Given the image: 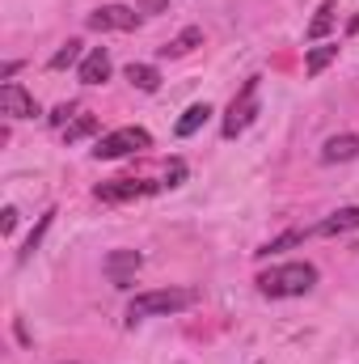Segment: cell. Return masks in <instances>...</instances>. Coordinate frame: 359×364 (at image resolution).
Masks as SVG:
<instances>
[{
    "mask_svg": "<svg viewBox=\"0 0 359 364\" xmlns=\"http://www.w3.org/2000/svg\"><path fill=\"white\" fill-rule=\"evenodd\" d=\"M194 301H199L194 288H157V292H140V296L127 305V322L161 318V314H178V309H190Z\"/></svg>",
    "mask_w": 359,
    "mask_h": 364,
    "instance_id": "obj_1",
    "label": "cell"
},
{
    "mask_svg": "<svg viewBox=\"0 0 359 364\" xmlns=\"http://www.w3.org/2000/svg\"><path fill=\"white\" fill-rule=\"evenodd\" d=\"M313 284H317L313 263H283V267H270V272L258 275V288L267 296H304Z\"/></svg>",
    "mask_w": 359,
    "mask_h": 364,
    "instance_id": "obj_2",
    "label": "cell"
},
{
    "mask_svg": "<svg viewBox=\"0 0 359 364\" xmlns=\"http://www.w3.org/2000/svg\"><path fill=\"white\" fill-rule=\"evenodd\" d=\"M254 119H258V77H250V81L241 85V93L233 97V106H228V114H224V136L237 140Z\"/></svg>",
    "mask_w": 359,
    "mask_h": 364,
    "instance_id": "obj_3",
    "label": "cell"
},
{
    "mask_svg": "<svg viewBox=\"0 0 359 364\" xmlns=\"http://www.w3.org/2000/svg\"><path fill=\"white\" fill-rule=\"evenodd\" d=\"M148 144H153V136H148L144 127H118V132H110V136L97 140L93 157H97V161H114V157H127V153L148 149Z\"/></svg>",
    "mask_w": 359,
    "mask_h": 364,
    "instance_id": "obj_4",
    "label": "cell"
},
{
    "mask_svg": "<svg viewBox=\"0 0 359 364\" xmlns=\"http://www.w3.org/2000/svg\"><path fill=\"white\" fill-rule=\"evenodd\" d=\"M140 267H144V255H140V250H114V255H106V263H101V272L114 279V288H131V279H136Z\"/></svg>",
    "mask_w": 359,
    "mask_h": 364,
    "instance_id": "obj_5",
    "label": "cell"
},
{
    "mask_svg": "<svg viewBox=\"0 0 359 364\" xmlns=\"http://www.w3.org/2000/svg\"><path fill=\"white\" fill-rule=\"evenodd\" d=\"M140 26V9H127V4H106L89 13V30H136Z\"/></svg>",
    "mask_w": 359,
    "mask_h": 364,
    "instance_id": "obj_6",
    "label": "cell"
},
{
    "mask_svg": "<svg viewBox=\"0 0 359 364\" xmlns=\"http://www.w3.org/2000/svg\"><path fill=\"white\" fill-rule=\"evenodd\" d=\"M161 182H140V178H123V182H101L93 195L101 203H123V199H140V195H153Z\"/></svg>",
    "mask_w": 359,
    "mask_h": 364,
    "instance_id": "obj_7",
    "label": "cell"
},
{
    "mask_svg": "<svg viewBox=\"0 0 359 364\" xmlns=\"http://www.w3.org/2000/svg\"><path fill=\"white\" fill-rule=\"evenodd\" d=\"M0 110H4L9 119H34V114H38V102L21 90V85L4 81V85H0Z\"/></svg>",
    "mask_w": 359,
    "mask_h": 364,
    "instance_id": "obj_8",
    "label": "cell"
},
{
    "mask_svg": "<svg viewBox=\"0 0 359 364\" xmlns=\"http://www.w3.org/2000/svg\"><path fill=\"white\" fill-rule=\"evenodd\" d=\"M359 229V208H338L334 216H326L321 225L309 229V237H334V233H351Z\"/></svg>",
    "mask_w": 359,
    "mask_h": 364,
    "instance_id": "obj_9",
    "label": "cell"
},
{
    "mask_svg": "<svg viewBox=\"0 0 359 364\" xmlns=\"http://www.w3.org/2000/svg\"><path fill=\"white\" fill-rule=\"evenodd\" d=\"M359 157V136H330L326 144H321V161L326 166H338V161H355Z\"/></svg>",
    "mask_w": 359,
    "mask_h": 364,
    "instance_id": "obj_10",
    "label": "cell"
},
{
    "mask_svg": "<svg viewBox=\"0 0 359 364\" xmlns=\"http://www.w3.org/2000/svg\"><path fill=\"white\" fill-rule=\"evenodd\" d=\"M110 68H114V64H110V51H106V47H93L89 55L81 60V81H85V85H101V81L110 77Z\"/></svg>",
    "mask_w": 359,
    "mask_h": 364,
    "instance_id": "obj_11",
    "label": "cell"
},
{
    "mask_svg": "<svg viewBox=\"0 0 359 364\" xmlns=\"http://www.w3.org/2000/svg\"><path fill=\"white\" fill-rule=\"evenodd\" d=\"M207 119H211V106H207V102H194V106H190V110H186V114L178 119V127H174V132H178L182 140H186V136H194V132H199Z\"/></svg>",
    "mask_w": 359,
    "mask_h": 364,
    "instance_id": "obj_12",
    "label": "cell"
},
{
    "mask_svg": "<svg viewBox=\"0 0 359 364\" xmlns=\"http://www.w3.org/2000/svg\"><path fill=\"white\" fill-rule=\"evenodd\" d=\"M127 81H131L136 90H144V93H157V85H161V73H157L153 64H127Z\"/></svg>",
    "mask_w": 359,
    "mask_h": 364,
    "instance_id": "obj_13",
    "label": "cell"
},
{
    "mask_svg": "<svg viewBox=\"0 0 359 364\" xmlns=\"http://www.w3.org/2000/svg\"><path fill=\"white\" fill-rule=\"evenodd\" d=\"M199 43H203V30H199V26H186L174 43H165V47H161V55H186V51H190V47H199Z\"/></svg>",
    "mask_w": 359,
    "mask_h": 364,
    "instance_id": "obj_14",
    "label": "cell"
},
{
    "mask_svg": "<svg viewBox=\"0 0 359 364\" xmlns=\"http://www.w3.org/2000/svg\"><path fill=\"white\" fill-rule=\"evenodd\" d=\"M304 237H309V229H292V233H283V237H275V242H267V246L258 250V259H270V255H283V250L300 246Z\"/></svg>",
    "mask_w": 359,
    "mask_h": 364,
    "instance_id": "obj_15",
    "label": "cell"
},
{
    "mask_svg": "<svg viewBox=\"0 0 359 364\" xmlns=\"http://www.w3.org/2000/svg\"><path fill=\"white\" fill-rule=\"evenodd\" d=\"M334 60H338V47H313V51L304 55V73H309V77H317V73H321V68H330Z\"/></svg>",
    "mask_w": 359,
    "mask_h": 364,
    "instance_id": "obj_16",
    "label": "cell"
},
{
    "mask_svg": "<svg viewBox=\"0 0 359 364\" xmlns=\"http://www.w3.org/2000/svg\"><path fill=\"white\" fill-rule=\"evenodd\" d=\"M51 220H55V212H43V216H38V225H34V233L26 237V246H21V255H17V263H26V259H30V255H34V250L43 246V233L51 229Z\"/></svg>",
    "mask_w": 359,
    "mask_h": 364,
    "instance_id": "obj_17",
    "label": "cell"
},
{
    "mask_svg": "<svg viewBox=\"0 0 359 364\" xmlns=\"http://www.w3.org/2000/svg\"><path fill=\"white\" fill-rule=\"evenodd\" d=\"M330 30H334V4H321V9H317V17L309 21V30H304V34L317 43V38H326Z\"/></svg>",
    "mask_w": 359,
    "mask_h": 364,
    "instance_id": "obj_18",
    "label": "cell"
},
{
    "mask_svg": "<svg viewBox=\"0 0 359 364\" xmlns=\"http://www.w3.org/2000/svg\"><path fill=\"white\" fill-rule=\"evenodd\" d=\"M77 60H81V43H77V38H68V43L51 55V68H55V73H64V68H72Z\"/></svg>",
    "mask_w": 359,
    "mask_h": 364,
    "instance_id": "obj_19",
    "label": "cell"
},
{
    "mask_svg": "<svg viewBox=\"0 0 359 364\" xmlns=\"http://www.w3.org/2000/svg\"><path fill=\"white\" fill-rule=\"evenodd\" d=\"M93 132H97V119H93V114H81L77 123H68V127H64V140H68V144H77V140H85V136H93Z\"/></svg>",
    "mask_w": 359,
    "mask_h": 364,
    "instance_id": "obj_20",
    "label": "cell"
},
{
    "mask_svg": "<svg viewBox=\"0 0 359 364\" xmlns=\"http://www.w3.org/2000/svg\"><path fill=\"white\" fill-rule=\"evenodd\" d=\"M136 9L148 13V17H157V13H170V0H136Z\"/></svg>",
    "mask_w": 359,
    "mask_h": 364,
    "instance_id": "obj_21",
    "label": "cell"
},
{
    "mask_svg": "<svg viewBox=\"0 0 359 364\" xmlns=\"http://www.w3.org/2000/svg\"><path fill=\"white\" fill-rule=\"evenodd\" d=\"M182 178H186V166H182V161H170V174H165V186H182Z\"/></svg>",
    "mask_w": 359,
    "mask_h": 364,
    "instance_id": "obj_22",
    "label": "cell"
},
{
    "mask_svg": "<svg viewBox=\"0 0 359 364\" xmlns=\"http://www.w3.org/2000/svg\"><path fill=\"white\" fill-rule=\"evenodd\" d=\"M13 229H17V212L4 208V212H0V233H13Z\"/></svg>",
    "mask_w": 359,
    "mask_h": 364,
    "instance_id": "obj_23",
    "label": "cell"
},
{
    "mask_svg": "<svg viewBox=\"0 0 359 364\" xmlns=\"http://www.w3.org/2000/svg\"><path fill=\"white\" fill-rule=\"evenodd\" d=\"M17 73H21V60H9V64H4V68H0V77H4V81H13V77H17Z\"/></svg>",
    "mask_w": 359,
    "mask_h": 364,
    "instance_id": "obj_24",
    "label": "cell"
},
{
    "mask_svg": "<svg viewBox=\"0 0 359 364\" xmlns=\"http://www.w3.org/2000/svg\"><path fill=\"white\" fill-rule=\"evenodd\" d=\"M68 119H72V106H60V110L51 114V123H60V127H68Z\"/></svg>",
    "mask_w": 359,
    "mask_h": 364,
    "instance_id": "obj_25",
    "label": "cell"
},
{
    "mask_svg": "<svg viewBox=\"0 0 359 364\" xmlns=\"http://www.w3.org/2000/svg\"><path fill=\"white\" fill-rule=\"evenodd\" d=\"M347 30H351V34H359V13L351 17V21H347Z\"/></svg>",
    "mask_w": 359,
    "mask_h": 364,
    "instance_id": "obj_26",
    "label": "cell"
}]
</instances>
